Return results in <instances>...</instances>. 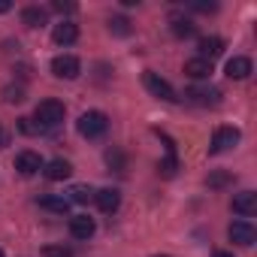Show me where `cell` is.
<instances>
[{"instance_id":"6da1fadb","label":"cell","mask_w":257,"mask_h":257,"mask_svg":"<svg viewBox=\"0 0 257 257\" xmlns=\"http://www.w3.org/2000/svg\"><path fill=\"white\" fill-rule=\"evenodd\" d=\"M34 115H37V127H40V131H52V127H58L64 121L67 109H64L61 100H43Z\"/></svg>"},{"instance_id":"7a4b0ae2","label":"cell","mask_w":257,"mask_h":257,"mask_svg":"<svg viewBox=\"0 0 257 257\" xmlns=\"http://www.w3.org/2000/svg\"><path fill=\"white\" fill-rule=\"evenodd\" d=\"M106 131H109V118H106V112H100V109H91V112H85V115L79 118V134H82L85 140H100Z\"/></svg>"},{"instance_id":"3957f363","label":"cell","mask_w":257,"mask_h":257,"mask_svg":"<svg viewBox=\"0 0 257 257\" xmlns=\"http://www.w3.org/2000/svg\"><path fill=\"white\" fill-rule=\"evenodd\" d=\"M52 73H55L58 79H76V76L82 73V61H79L76 55H58V58L52 61Z\"/></svg>"},{"instance_id":"277c9868","label":"cell","mask_w":257,"mask_h":257,"mask_svg":"<svg viewBox=\"0 0 257 257\" xmlns=\"http://www.w3.org/2000/svg\"><path fill=\"white\" fill-rule=\"evenodd\" d=\"M236 143H239V131H236V127H218L215 137H212L209 152H212V155H221V152H230Z\"/></svg>"},{"instance_id":"5b68a950","label":"cell","mask_w":257,"mask_h":257,"mask_svg":"<svg viewBox=\"0 0 257 257\" xmlns=\"http://www.w3.org/2000/svg\"><path fill=\"white\" fill-rule=\"evenodd\" d=\"M143 82H146V88H149L155 97H161V100H167V103L179 100V97H176V91H173V85H170L167 79H161L158 73H152V70H149V73L143 76Z\"/></svg>"},{"instance_id":"8992f818","label":"cell","mask_w":257,"mask_h":257,"mask_svg":"<svg viewBox=\"0 0 257 257\" xmlns=\"http://www.w3.org/2000/svg\"><path fill=\"white\" fill-rule=\"evenodd\" d=\"M227 236H230V242H236V245L248 248V245H254L257 230H254V224H251V221H233V224H230V230H227Z\"/></svg>"},{"instance_id":"52a82bcc","label":"cell","mask_w":257,"mask_h":257,"mask_svg":"<svg viewBox=\"0 0 257 257\" xmlns=\"http://www.w3.org/2000/svg\"><path fill=\"white\" fill-rule=\"evenodd\" d=\"M185 97L197 106H218L221 103V91L218 88H188Z\"/></svg>"},{"instance_id":"ba28073f","label":"cell","mask_w":257,"mask_h":257,"mask_svg":"<svg viewBox=\"0 0 257 257\" xmlns=\"http://www.w3.org/2000/svg\"><path fill=\"white\" fill-rule=\"evenodd\" d=\"M16 170H19L22 176H37V173L43 170V158H40L37 152H19V155H16Z\"/></svg>"},{"instance_id":"9c48e42d","label":"cell","mask_w":257,"mask_h":257,"mask_svg":"<svg viewBox=\"0 0 257 257\" xmlns=\"http://www.w3.org/2000/svg\"><path fill=\"white\" fill-rule=\"evenodd\" d=\"M233 212L242 215V218H251V215L257 212V194H254V191L236 194V197H233Z\"/></svg>"},{"instance_id":"30bf717a","label":"cell","mask_w":257,"mask_h":257,"mask_svg":"<svg viewBox=\"0 0 257 257\" xmlns=\"http://www.w3.org/2000/svg\"><path fill=\"white\" fill-rule=\"evenodd\" d=\"M94 230H97L94 218H88V215H73V218H70V233H73V239H91Z\"/></svg>"},{"instance_id":"8fae6325","label":"cell","mask_w":257,"mask_h":257,"mask_svg":"<svg viewBox=\"0 0 257 257\" xmlns=\"http://www.w3.org/2000/svg\"><path fill=\"white\" fill-rule=\"evenodd\" d=\"M94 200H97L100 212H106V215H112V212L121 206V194H118L115 188H103V191H97V194H94Z\"/></svg>"},{"instance_id":"7c38bea8","label":"cell","mask_w":257,"mask_h":257,"mask_svg":"<svg viewBox=\"0 0 257 257\" xmlns=\"http://www.w3.org/2000/svg\"><path fill=\"white\" fill-rule=\"evenodd\" d=\"M227 76L230 79H248L251 76V58H245V55H236V58H230L227 61Z\"/></svg>"},{"instance_id":"4fadbf2b","label":"cell","mask_w":257,"mask_h":257,"mask_svg":"<svg viewBox=\"0 0 257 257\" xmlns=\"http://www.w3.org/2000/svg\"><path fill=\"white\" fill-rule=\"evenodd\" d=\"M52 40H55L58 46H70V43H76V40H79V28H76V25H70V22H61V25H55Z\"/></svg>"},{"instance_id":"5bb4252c","label":"cell","mask_w":257,"mask_h":257,"mask_svg":"<svg viewBox=\"0 0 257 257\" xmlns=\"http://www.w3.org/2000/svg\"><path fill=\"white\" fill-rule=\"evenodd\" d=\"M185 76L188 79H209L212 76V61H203V58L185 61Z\"/></svg>"},{"instance_id":"9a60e30c","label":"cell","mask_w":257,"mask_h":257,"mask_svg":"<svg viewBox=\"0 0 257 257\" xmlns=\"http://www.w3.org/2000/svg\"><path fill=\"white\" fill-rule=\"evenodd\" d=\"M46 179L49 182H64V179H70V173H73V167L67 164V161H61V158H55V161H49L46 164Z\"/></svg>"},{"instance_id":"2e32d148","label":"cell","mask_w":257,"mask_h":257,"mask_svg":"<svg viewBox=\"0 0 257 257\" xmlns=\"http://www.w3.org/2000/svg\"><path fill=\"white\" fill-rule=\"evenodd\" d=\"M197 49H200V58H203V61H212V58H218V55L224 52V40H218V37H203Z\"/></svg>"},{"instance_id":"e0dca14e","label":"cell","mask_w":257,"mask_h":257,"mask_svg":"<svg viewBox=\"0 0 257 257\" xmlns=\"http://www.w3.org/2000/svg\"><path fill=\"white\" fill-rule=\"evenodd\" d=\"M170 31L179 37V40H188V37H194L197 34V25L191 22V19H182V16H173L170 19Z\"/></svg>"},{"instance_id":"ac0fdd59","label":"cell","mask_w":257,"mask_h":257,"mask_svg":"<svg viewBox=\"0 0 257 257\" xmlns=\"http://www.w3.org/2000/svg\"><path fill=\"white\" fill-rule=\"evenodd\" d=\"M22 22H25L28 28H43V25L49 22V13L40 10V7H28V10H22Z\"/></svg>"},{"instance_id":"d6986e66","label":"cell","mask_w":257,"mask_h":257,"mask_svg":"<svg viewBox=\"0 0 257 257\" xmlns=\"http://www.w3.org/2000/svg\"><path fill=\"white\" fill-rule=\"evenodd\" d=\"M40 206H43V209H49V212H61V215H64L73 203L61 194V197H43V200H40Z\"/></svg>"},{"instance_id":"ffe728a7","label":"cell","mask_w":257,"mask_h":257,"mask_svg":"<svg viewBox=\"0 0 257 257\" xmlns=\"http://www.w3.org/2000/svg\"><path fill=\"white\" fill-rule=\"evenodd\" d=\"M67 200L70 203H88V200H94V191L88 185H76V188H70V197Z\"/></svg>"},{"instance_id":"44dd1931","label":"cell","mask_w":257,"mask_h":257,"mask_svg":"<svg viewBox=\"0 0 257 257\" xmlns=\"http://www.w3.org/2000/svg\"><path fill=\"white\" fill-rule=\"evenodd\" d=\"M109 31L115 37H127V34H131V22H127L124 16H115V19H109Z\"/></svg>"},{"instance_id":"7402d4cb","label":"cell","mask_w":257,"mask_h":257,"mask_svg":"<svg viewBox=\"0 0 257 257\" xmlns=\"http://www.w3.org/2000/svg\"><path fill=\"white\" fill-rule=\"evenodd\" d=\"M4 100H7V103H22V100H25V88H22V85L4 88Z\"/></svg>"},{"instance_id":"603a6c76","label":"cell","mask_w":257,"mask_h":257,"mask_svg":"<svg viewBox=\"0 0 257 257\" xmlns=\"http://www.w3.org/2000/svg\"><path fill=\"white\" fill-rule=\"evenodd\" d=\"M230 182H233V176H230V173H212V176L206 179V185H209V188H224V185H230Z\"/></svg>"},{"instance_id":"cb8c5ba5","label":"cell","mask_w":257,"mask_h":257,"mask_svg":"<svg viewBox=\"0 0 257 257\" xmlns=\"http://www.w3.org/2000/svg\"><path fill=\"white\" fill-rule=\"evenodd\" d=\"M43 257H73V251L64 245H49V248H43Z\"/></svg>"},{"instance_id":"d4e9b609","label":"cell","mask_w":257,"mask_h":257,"mask_svg":"<svg viewBox=\"0 0 257 257\" xmlns=\"http://www.w3.org/2000/svg\"><path fill=\"white\" fill-rule=\"evenodd\" d=\"M191 10H194V13H206V16H209V13H215V10H218V4H203V0H194Z\"/></svg>"},{"instance_id":"484cf974","label":"cell","mask_w":257,"mask_h":257,"mask_svg":"<svg viewBox=\"0 0 257 257\" xmlns=\"http://www.w3.org/2000/svg\"><path fill=\"white\" fill-rule=\"evenodd\" d=\"M161 173H164V176H173V173H176V158H173V155L161 164Z\"/></svg>"},{"instance_id":"4316f807","label":"cell","mask_w":257,"mask_h":257,"mask_svg":"<svg viewBox=\"0 0 257 257\" xmlns=\"http://www.w3.org/2000/svg\"><path fill=\"white\" fill-rule=\"evenodd\" d=\"M19 127H22L25 134H40V127H37V124H31V118H22V121H19Z\"/></svg>"},{"instance_id":"83f0119b","label":"cell","mask_w":257,"mask_h":257,"mask_svg":"<svg viewBox=\"0 0 257 257\" xmlns=\"http://www.w3.org/2000/svg\"><path fill=\"white\" fill-rule=\"evenodd\" d=\"M52 10H55V13H73L76 7H73V4H64V0H55V4H52Z\"/></svg>"},{"instance_id":"f1b7e54d","label":"cell","mask_w":257,"mask_h":257,"mask_svg":"<svg viewBox=\"0 0 257 257\" xmlns=\"http://www.w3.org/2000/svg\"><path fill=\"white\" fill-rule=\"evenodd\" d=\"M13 10V4H10V0H0V16H4V13H10Z\"/></svg>"},{"instance_id":"f546056e","label":"cell","mask_w":257,"mask_h":257,"mask_svg":"<svg viewBox=\"0 0 257 257\" xmlns=\"http://www.w3.org/2000/svg\"><path fill=\"white\" fill-rule=\"evenodd\" d=\"M212 257H233V254H230V251H215Z\"/></svg>"},{"instance_id":"4dcf8cb0","label":"cell","mask_w":257,"mask_h":257,"mask_svg":"<svg viewBox=\"0 0 257 257\" xmlns=\"http://www.w3.org/2000/svg\"><path fill=\"white\" fill-rule=\"evenodd\" d=\"M0 146H7V134L4 131H0Z\"/></svg>"},{"instance_id":"1f68e13d","label":"cell","mask_w":257,"mask_h":257,"mask_svg":"<svg viewBox=\"0 0 257 257\" xmlns=\"http://www.w3.org/2000/svg\"><path fill=\"white\" fill-rule=\"evenodd\" d=\"M158 257H167V254H158Z\"/></svg>"},{"instance_id":"d6a6232c","label":"cell","mask_w":257,"mask_h":257,"mask_svg":"<svg viewBox=\"0 0 257 257\" xmlns=\"http://www.w3.org/2000/svg\"><path fill=\"white\" fill-rule=\"evenodd\" d=\"M0 257H4V251H0Z\"/></svg>"}]
</instances>
